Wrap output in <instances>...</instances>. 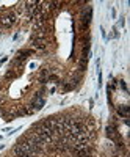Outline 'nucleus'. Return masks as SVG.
Returning a JSON list of instances; mask_svg holds the SVG:
<instances>
[{
	"mask_svg": "<svg viewBox=\"0 0 130 157\" xmlns=\"http://www.w3.org/2000/svg\"><path fill=\"white\" fill-rule=\"evenodd\" d=\"M16 145L25 152V154H27V155H30V157H38V155H39L43 151L41 149H38L36 146H33L32 145V143L27 140V138H25V137H22L17 143H16Z\"/></svg>",
	"mask_w": 130,
	"mask_h": 157,
	"instance_id": "obj_1",
	"label": "nucleus"
},
{
	"mask_svg": "<svg viewBox=\"0 0 130 157\" xmlns=\"http://www.w3.org/2000/svg\"><path fill=\"white\" fill-rule=\"evenodd\" d=\"M17 22V14L16 13H8V14L2 16L0 17V27H11V25H14Z\"/></svg>",
	"mask_w": 130,
	"mask_h": 157,
	"instance_id": "obj_2",
	"label": "nucleus"
},
{
	"mask_svg": "<svg viewBox=\"0 0 130 157\" xmlns=\"http://www.w3.org/2000/svg\"><path fill=\"white\" fill-rule=\"evenodd\" d=\"M32 47L36 50H44L46 49V41L41 38H32Z\"/></svg>",
	"mask_w": 130,
	"mask_h": 157,
	"instance_id": "obj_3",
	"label": "nucleus"
},
{
	"mask_svg": "<svg viewBox=\"0 0 130 157\" xmlns=\"http://www.w3.org/2000/svg\"><path fill=\"white\" fill-rule=\"evenodd\" d=\"M116 112H118V115H121L122 118H127L128 113H130V107L128 105H118L116 107Z\"/></svg>",
	"mask_w": 130,
	"mask_h": 157,
	"instance_id": "obj_4",
	"label": "nucleus"
},
{
	"mask_svg": "<svg viewBox=\"0 0 130 157\" xmlns=\"http://www.w3.org/2000/svg\"><path fill=\"white\" fill-rule=\"evenodd\" d=\"M32 54V50H20L19 54H17V57H16V60H19L20 63H24V60H27V57Z\"/></svg>",
	"mask_w": 130,
	"mask_h": 157,
	"instance_id": "obj_5",
	"label": "nucleus"
},
{
	"mask_svg": "<svg viewBox=\"0 0 130 157\" xmlns=\"http://www.w3.org/2000/svg\"><path fill=\"white\" fill-rule=\"evenodd\" d=\"M13 77H17V72H16L14 69H9V71L6 72V75H5V78H13Z\"/></svg>",
	"mask_w": 130,
	"mask_h": 157,
	"instance_id": "obj_6",
	"label": "nucleus"
},
{
	"mask_svg": "<svg viewBox=\"0 0 130 157\" xmlns=\"http://www.w3.org/2000/svg\"><path fill=\"white\" fill-rule=\"evenodd\" d=\"M121 86H122V90H127V86H125V82H124V80H121Z\"/></svg>",
	"mask_w": 130,
	"mask_h": 157,
	"instance_id": "obj_7",
	"label": "nucleus"
},
{
	"mask_svg": "<svg viewBox=\"0 0 130 157\" xmlns=\"http://www.w3.org/2000/svg\"><path fill=\"white\" fill-rule=\"evenodd\" d=\"M0 35H2V27H0Z\"/></svg>",
	"mask_w": 130,
	"mask_h": 157,
	"instance_id": "obj_8",
	"label": "nucleus"
}]
</instances>
